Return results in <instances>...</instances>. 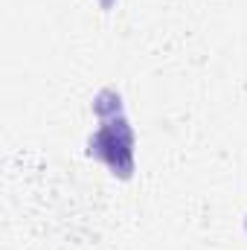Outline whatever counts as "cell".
<instances>
[{
  "instance_id": "6da1fadb",
  "label": "cell",
  "mask_w": 247,
  "mask_h": 250,
  "mask_svg": "<svg viewBox=\"0 0 247 250\" xmlns=\"http://www.w3.org/2000/svg\"><path fill=\"white\" fill-rule=\"evenodd\" d=\"M90 154L102 157L114 169V175L128 178L131 163H134L131 160V128H128V123L120 120V123L102 125V131L90 140Z\"/></svg>"
}]
</instances>
